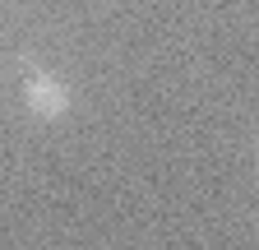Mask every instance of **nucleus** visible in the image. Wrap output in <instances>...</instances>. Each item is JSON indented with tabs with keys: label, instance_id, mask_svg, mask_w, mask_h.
I'll return each instance as SVG.
<instances>
[{
	"label": "nucleus",
	"instance_id": "f257e3e1",
	"mask_svg": "<svg viewBox=\"0 0 259 250\" xmlns=\"http://www.w3.org/2000/svg\"><path fill=\"white\" fill-rule=\"evenodd\" d=\"M23 107L37 116V120H60V116H70L74 93H70V84H65V79L37 70V74L23 79Z\"/></svg>",
	"mask_w": 259,
	"mask_h": 250
}]
</instances>
